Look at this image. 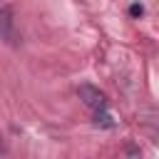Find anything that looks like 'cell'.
<instances>
[{
    "mask_svg": "<svg viewBox=\"0 0 159 159\" xmlns=\"http://www.w3.org/2000/svg\"><path fill=\"white\" fill-rule=\"evenodd\" d=\"M0 37L7 45H17V30H15V12L10 5L0 7Z\"/></svg>",
    "mask_w": 159,
    "mask_h": 159,
    "instance_id": "cell-1",
    "label": "cell"
},
{
    "mask_svg": "<svg viewBox=\"0 0 159 159\" xmlns=\"http://www.w3.org/2000/svg\"><path fill=\"white\" fill-rule=\"evenodd\" d=\"M77 94H80V99H82L87 107H92L94 112L107 109V97H104V92H99L97 87H92V84H82V87L77 89Z\"/></svg>",
    "mask_w": 159,
    "mask_h": 159,
    "instance_id": "cell-2",
    "label": "cell"
},
{
    "mask_svg": "<svg viewBox=\"0 0 159 159\" xmlns=\"http://www.w3.org/2000/svg\"><path fill=\"white\" fill-rule=\"evenodd\" d=\"M142 12H144V7H142V5H132V7H129V15H132V17H139Z\"/></svg>",
    "mask_w": 159,
    "mask_h": 159,
    "instance_id": "cell-3",
    "label": "cell"
}]
</instances>
